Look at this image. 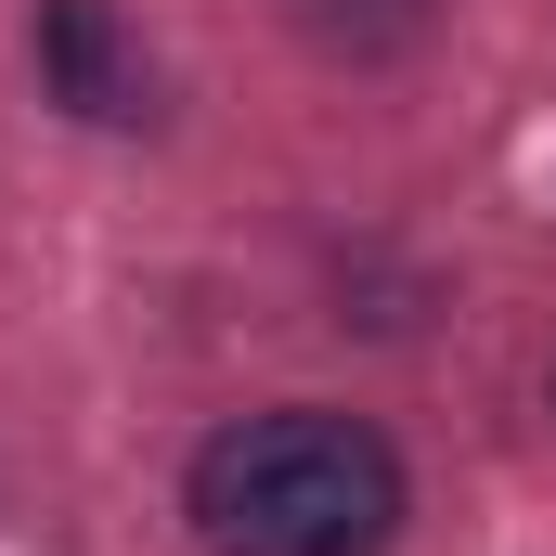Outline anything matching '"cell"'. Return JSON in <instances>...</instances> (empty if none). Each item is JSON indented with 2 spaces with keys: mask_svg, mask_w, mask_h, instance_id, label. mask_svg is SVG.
<instances>
[{
  "mask_svg": "<svg viewBox=\"0 0 556 556\" xmlns=\"http://www.w3.org/2000/svg\"><path fill=\"white\" fill-rule=\"evenodd\" d=\"M39 78H52V104H78L91 130L155 117V65H142L130 26H117V0H39Z\"/></svg>",
  "mask_w": 556,
  "mask_h": 556,
  "instance_id": "2",
  "label": "cell"
},
{
  "mask_svg": "<svg viewBox=\"0 0 556 556\" xmlns=\"http://www.w3.org/2000/svg\"><path fill=\"white\" fill-rule=\"evenodd\" d=\"M207 556H376L402 531V453L363 415L285 402V415H233L194 479H181Z\"/></svg>",
  "mask_w": 556,
  "mask_h": 556,
  "instance_id": "1",
  "label": "cell"
},
{
  "mask_svg": "<svg viewBox=\"0 0 556 556\" xmlns=\"http://www.w3.org/2000/svg\"><path fill=\"white\" fill-rule=\"evenodd\" d=\"M440 13L453 0H285V26L311 52H337V65H402V52H427Z\"/></svg>",
  "mask_w": 556,
  "mask_h": 556,
  "instance_id": "3",
  "label": "cell"
}]
</instances>
